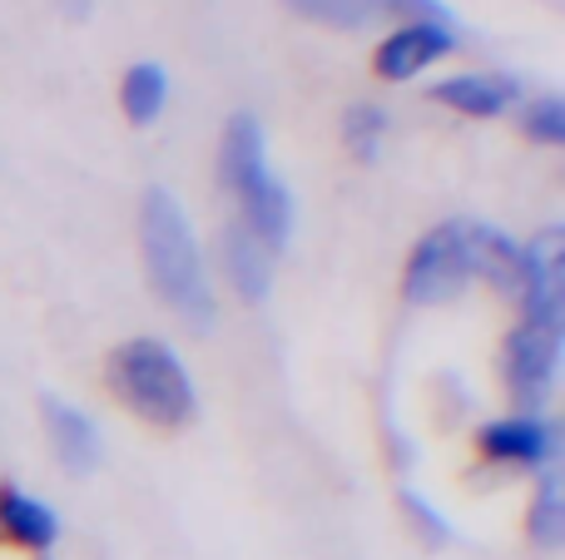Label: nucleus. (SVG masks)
Instances as JSON below:
<instances>
[{"instance_id": "obj_9", "label": "nucleus", "mask_w": 565, "mask_h": 560, "mask_svg": "<svg viewBox=\"0 0 565 560\" xmlns=\"http://www.w3.org/2000/svg\"><path fill=\"white\" fill-rule=\"evenodd\" d=\"M457 35L451 25H437V20H407L402 30H392L377 50V75L382 79H412L427 65H437L441 55H451Z\"/></svg>"}, {"instance_id": "obj_6", "label": "nucleus", "mask_w": 565, "mask_h": 560, "mask_svg": "<svg viewBox=\"0 0 565 560\" xmlns=\"http://www.w3.org/2000/svg\"><path fill=\"white\" fill-rule=\"evenodd\" d=\"M477 456L497 472L516 476H546L561 462V432L551 412H501L477 427Z\"/></svg>"}, {"instance_id": "obj_15", "label": "nucleus", "mask_w": 565, "mask_h": 560, "mask_svg": "<svg viewBox=\"0 0 565 560\" xmlns=\"http://www.w3.org/2000/svg\"><path fill=\"white\" fill-rule=\"evenodd\" d=\"M164 99H169V79L159 65H135L125 75V89H119V105L135 125H154L164 115Z\"/></svg>"}, {"instance_id": "obj_14", "label": "nucleus", "mask_w": 565, "mask_h": 560, "mask_svg": "<svg viewBox=\"0 0 565 560\" xmlns=\"http://www.w3.org/2000/svg\"><path fill=\"white\" fill-rule=\"evenodd\" d=\"M397 506H402V516H407L412 536H417L422 546H431V551L457 546V526H451V516L441 511L427 492H417V486H397Z\"/></svg>"}, {"instance_id": "obj_17", "label": "nucleus", "mask_w": 565, "mask_h": 560, "mask_svg": "<svg viewBox=\"0 0 565 560\" xmlns=\"http://www.w3.org/2000/svg\"><path fill=\"white\" fill-rule=\"evenodd\" d=\"M382 129H387V109L382 105H352L348 119H342V134H348V149L358 159H372L382 149Z\"/></svg>"}, {"instance_id": "obj_11", "label": "nucleus", "mask_w": 565, "mask_h": 560, "mask_svg": "<svg viewBox=\"0 0 565 560\" xmlns=\"http://www.w3.org/2000/svg\"><path fill=\"white\" fill-rule=\"evenodd\" d=\"M224 273H228V288L244 303H264L268 288H274V254L244 224H234L224 234Z\"/></svg>"}, {"instance_id": "obj_19", "label": "nucleus", "mask_w": 565, "mask_h": 560, "mask_svg": "<svg viewBox=\"0 0 565 560\" xmlns=\"http://www.w3.org/2000/svg\"><path fill=\"white\" fill-rule=\"evenodd\" d=\"M60 6H65L70 15H75V20H85L89 10H95V0H60Z\"/></svg>"}, {"instance_id": "obj_7", "label": "nucleus", "mask_w": 565, "mask_h": 560, "mask_svg": "<svg viewBox=\"0 0 565 560\" xmlns=\"http://www.w3.org/2000/svg\"><path fill=\"white\" fill-rule=\"evenodd\" d=\"M40 427H45V442L55 452L60 472L89 476L105 466V432L85 407L65 402V397H40Z\"/></svg>"}, {"instance_id": "obj_2", "label": "nucleus", "mask_w": 565, "mask_h": 560, "mask_svg": "<svg viewBox=\"0 0 565 560\" xmlns=\"http://www.w3.org/2000/svg\"><path fill=\"white\" fill-rule=\"evenodd\" d=\"M139 244H145V273L154 298L194 333H209L218 317L214 288H209L204 248L194 238V224L184 218V208L164 194L149 189L145 208H139Z\"/></svg>"}, {"instance_id": "obj_8", "label": "nucleus", "mask_w": 565, "mask_h": 560, "mask_svg": "<svg viewBox=\"0 0 565 560\" xmlns=\"http://www.w3.org/2000/svg\"><path fill=\"white\" fill-rule=\"evenodd\" d=\"M60 546V511L25 486H0V551L45 560Z\"/></svg>"}, {"instance_id": "obj_13", "label": "nucleus", "mask_w": 565, "mask_h": 560, "mask_svg": "<svg viewBox=\"0 0 565 560\" xmlns=\"http://www.w3.org/2000/svg\"><path fill=\"white\" fill-rule=\"evenodd\" d=\"M526 541L541 556H556L565 546V492H561V472L536 476V492L526 506Z\"/></svg>"}, {"instance_id": "obj_10", "label": "nucleus", "mask_w": 565, "mask_h": 560, "mask_svg": "<svg viewBox=\"0 0 565 560\" xmlns=\"http://www.w3.org/2000/svg\"><path fill=\"white\" fill-rule=\"evenodd\" d=\"M471 268H477V278H487L497 293H507L511 303L526 293V273H531L526 244H516V238L501 234V228L471 224Z\"/></svg>"}, {"instance_id": "obj_18", "label": "nucleus", "mask_w": 565, "mask_h": 560, "mask_svg": "<svg viewBox=\"0 0 565 560\" xmlns=\"http://www.w3.org/2000/svg\"><path fill=\"white\" fill-rule=\"evenodd\" d=\"M521 125H526V134L541 139V144H565V105L556 95L531 99L526 115H521Z\"/></svg>"}, {"instance_id": "obj_3", "label": "nucleus", "mask_w": 565, "mask_h": 560, "mask_svg": "<svg viewBox=\"0 0 565 560\" xmlns=\"http://www.w3.org/2000/svg\"><path fill=\"white\" fill-rule=\"evenodd\" d=\"M105 387L119 407H129L139 422L159 427V432H179L199 417L194 373L164 337H125L105 357Z\"/></svg>"}, {"instance_id": "obj_4", "label": "nucleus", "mask_w": 565, "mask_h": 560, "mask_svg": "<svg viewBox=\"0 0 565 560\" xmlns=\"http://www.w3.org/2000/svg\"><path fill=\"white\" fill-rule=\"evenodd\" d=\"M218 164H224L228 194H234L238 208H244V228L278 258L282 244H288V234H292V204H288V189L268 174L264 129H258V119H248V115L228 119Z\"/></svg>"}, {"instance_id": "obj_16", "label": "nucleus", "mask_w": 565, "mask_h": 560, "mask_svg": "<svg viewBox=\"0 0 565 560\" xmlns=\"http://www.w3.org/2000/svg\"><path fill=\"white\" fill-rule=\"evenodd\" d=\"M298 15L318 20V25H338V30H358L367 25V20L387 15L382 10V0H288Z\"/></svg>"}, {"instance_id": "obj_12", "label": "nucleus", "mask_w": 565, "mask_h": 560, "mask_svg": "<svg viewBox=\"0 0 565 560\" xmlns=\"http://www.w3.org/2000/svg\"><path fill=\"white\" fill-rule=\"evenodd\" d=\"M431 95H437L441 105L461 109V115L487 119V115H501V109L516 99V85H511L507 75H451V79H441Z\"/></svg>"}, {"instance_id": "obj_1", "label": "nucleus", "mask_w": 565, "mask_h": 560, "mask_svg": "<svg viewBox=\"0 0 565 560\" xmlns=\"http://www.w3.org/2000/svg\"><path fill=\"white\" fill-rule=\"evenodd\" d=\"M531 273L526 293L516 298V323L501 337V387L511 412H546L561 383L565 308H561V238L546 234L526 244Z\"/></svg>"}, {"instance_id": "obj_5", "label": "nucleus", "mask_w": 565, "mask_h": 560, "mask_svg": "<svg viewBox=\"0 0 565 560\" xmlns=\"http://www.w3.org/2000/svg\"><path fill=\"white\" fill-rule=\"evenodd\" d=\"M477 268H471V224L451 218L437 224L431 234H422V244L412 248L407 268H402V298L412 308H447L471 288Z\"/></svg>"}]
</instances>
